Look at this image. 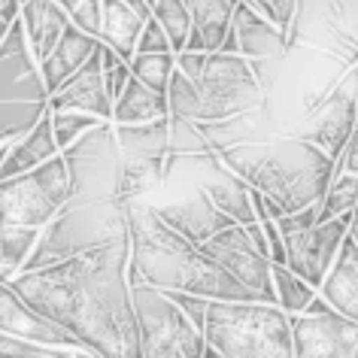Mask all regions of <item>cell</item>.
<instances>
[{"label":"cell","mask_w":358,"mask_h":358,"mask_svg":"<svg viewBox=\"0 0 358 358\" xmlns=\"http://www.w3.org/2000/svg\"><path fill=\"white\" fill-rule=\"evenodd\" d=\"M262 106V88L243 55L179 52L167 83L170 119L216 124Z\"/></svg>","instance_id":"cell-4"},{"label":"cell","mask_w":358,"mask_h":358,"mask_svg":"<svg viewBox=\"0 0 358 358\" xmlns=\"http://www.w3.org/2000/svg\"><path fill=\"white\" fill-rule=\"evenodd\" d=\"M246 6H252L255 13H262L273 28H280L289 37V28L294 22V10H298V0H243Z\"/></svg>","instance_id":"cell-37"},{"label":"cell","mask_w":358,"mask_h":358,"mask_svg":"<svg viewBox=\"0 0 358 358\" xmlns=\"http://www.w3.org/2000/svg\"><path fill=\"white\" fill-rule=\"evenodd\" d=\"M152 3H155V0H146V6H149V10H152Z\"/></svg>","instance_id":"cell-44"},{"label":"cell","mask_w":358,"mask_h":358,"mask_svg":"<svg viewBox=\"0 0 358 358\" xmlns=\"http://www.w3.org/2000/svg\"><path fill=\"white\" fill-rule=\"evenodd\" d=\"M0 103H49L40 67L31 55L19 19L10 24L0 43Z\"/></svg>","instance_id":"cell-15"},{"label":"cell","mask_w":358,"mask_h":358,"mask_svg":"<svg viewBox=\"0 0 358 358\" xmlns=\"http://www.w3.org/2000/svg\"><path fill=\"white\" fill-rule=\"evenodd\" d=\"M155 216L164 222L167 228H173L176 234H182L189 243L201 246L222 228H231L234 222L213 207V201L203 192L201 179L192 185H185V192H179L176 198H161V201H149Z\"/></svg>","instance_id":"cell-14"},{"label":"cell","mask_w":358,"mask_h":358,"mask_svg":"<svg viewBox=\"0 0 358 358\" xmlns=\"http://www.w3.org/2000/svg\"><path fill=\"white\" fill-rule=\"evenodd\" d=\"M122 158L164 161L170 152V115L143 124H113Z\"/></svg>","instance_id":"cell-25"},{"label":"cell","mask_w":358,"mask_h":358,"mask_svg":"<svg viewBox=\"0 0 358 358\" xmlns=\"http://www.w3.org/2000/svg\"><path fill=\"white\" fill-rule=\"evenodd\" d=\"M294 358H358V325L325 301L313 298L301 316H289Z\"/></svg>","instance_id":"cell-10"},{"label":"cell","mask_w":358,"mask_h":358,"mask_svg":"<svg viewBox=\"0 0 358 358\" xmlns=\"http://www.w3.org/2000/svg\"><path fill=\"white\" fill-rule=\"evenodd\" d=\"M19 10H22V0H0V19L15 22L19 19Z\"/></svg>","instance_id":"cell-39"},{"label":"cell","mask_w":358,"mask_h":358,"mask_svg":"<svg viewBox=\"0 0 358 358\" xmlns=\"http://www.w3.org/2000/svg\"><path fill=\"white\" fill-rule=\"evenodd\" d=\"M49 122H52V137H55L58 152H64L67 146H73L83 134H88L92 128L101 124V119L85 115V113H49Z\"/></svg>","instance_id":"cell-33"},{"label":"cell","mask_w":358,"mask_h":358,"mask_svg":"<svg viewBox=\"0 0 358 358\" xmlns=\"http://www.w3.org/2000/svg\"><path fill=\"white\" fill-rule=\"evenodd\" d=\"M201 252L213 258L231 280H237L252 294L258 303H276L273 280H271V258L258 252V246L249 240L243 225H231L216 231L207 243H201Z\"/></svg>","instance_id":"cell-12"},{"label":"cell","mask_w":358,"mask_h":358,"mask_svg":"<svg viewBox=\"0 0 358 358\" xmlns=\"http://www.w3.org/2000/svg\"><path fill=\"white\" fill-rule=\"evenodd\" d=\"M271 280H273V298H276V307L289 316H301L307 310V303L316 298V289L307 285L301 276H294L289 267L282 264H271Z\"/></svg>","instance_id":"cell-28"},{"label":"cell","mask_w":358,"mask_h":358,"mask_svg":"<svg viewBox=\"0 0 358 358\" xmlns=\"http://www.w3.org/2000/svg\"><path fill=\"white\" fill-rule=\"evenodd\" d=\"M70 179V201H115V176L122 152L113 122H101L61 152ZM119 203V201H115Z\"/></svg>","instance_id":"cell-9"},{"label":"cell","mask_w":358,"mask_h":358,"mask_svg":"<svg viewBox=\"0 0 358 358\" xmlns=\"http://www.w3.org/2000/svg\"><path fill=\"white\" fill-rule=\"evenodd\" d=\"M97 46H101L97 37H88V34L73 28V24H67L64 34H61V40L55 43V49L37 64L40 79H43V85H46V94H55L58 88L94 55Z\"/></svg>","instance_id":"cell-18"},{"label":"cell","mask_w":358,"mask_h":358,"mask_svg":"<svg viewBox=\"0 0 358 358\" xmlns=\"http://www.w3.org/2000/svg\"><path fill=\"white\" fill-rule=\"evenodd\" d=\"M131 76L137 83L149 85L152 92H161L167 94V83L173 76V67H176V55H134L131 58Z\"/></svg>","instance_id":"cell-32"},{"label":"cell","mask_w":358,"mask_h":358,"mask_svg":"<svg viewBox=\"0 0 358 358\" xmlns=\"http://www.w3.org/2000/svg\"><path fill=\"white\" fill-rule=\"evenodd\" d=\"M192 15V31L182 52H219L240 0H182Z\"/></svg>","instance_id":"cell-21"},{"label":"cell","mask_w":358,"mask_h":358,"mask_svg":"<svg viewBox=\"0 0 358 358\" xmlns=\"http://www.w3.org/2000/svg\"><path fill=\"white\" fill-rule=\"evenodd\" d=\"M128 222V285H149L158 292L194 294L203 301H252L243 285L222 271L155 216L146 198L124 203Z\"/></svg>","instance_id":"cell-2"},{"label":"cell","mask_w":358,"mask_h":358,"mask_svg":"<svg viewBox=\"0 0 358 358\" xmlns=\"http://www.w3.org/2000/svg\"><path fill=\"white\" fill-rule=\"evenodd\" d=\"M349 222L352 216H337L325 219L307 228H294V231H280L282 234V249H285V264L294 276H301L307 285L319 289L325 273L331 271L334 258L343 246V240L349 234Z\"/></svg>","instance_id":"cell-13"},{"label":"cell","mask_w":358,"mask_h":358,"mask_svg":"<svg viewBox=\"0 0 358 358\" xmlns=\"http://www.w3.org/2000/svg\"><path fill=\"white\" fill-rule=\"evenodd\" d=\"M10 24H13V22L0 19V43H3V37H6V31H10Z\"/></svg>","instance_id":"cell-42"},{"label":"cell","mask_w":358,"mask_h":358,"mask_svg":"<svg viewBox=\"0 0 358 358\" xmlns=\"http://www.w3.org/2000/svg\"><path fill=\"white\" fill-rule=\"evenodd\" d=\"M64 13H67V22L79 28L88 37H97L101 31V0H64Z\"/></svg>","instance_id":"cell-36"},{"label":"cell","mask_w":358,"mask_h":358,"mask_svg":"<svg viewBox=\"0 0 358 358\" xmlns=\"http://www.w3.org/2000/svg\"><path fill=\"white\" fill-rule=\"evenodd\" d=\"M146 19L131 10L128 3L122 0H101V31H97V40L101 46L113 49L122 61H128L137 55V40H140V31Z\"/></svg>","instance_id":"cell-23"},{"label":"cell","mask_w":358,"mask_h":358,"mask_svg":"<svg viewBox=\"0 0 358 358\" xmlns=\"http://www.w3.org/2000/svg\"><path fill=\"white\" fill-rule=\"evenodd\" d=\"M55 155H61V152L55 146V137H52V122H49V110H46V115H43L24 137L10 143L6 158L0 161V179L28 173V170L46 164V161Z\"/></svg>","instance_id":"cell-24"},{"label":"cell","mask_w":358,"mask_h":358,"mask_svg":"<svg viewBox=\"0 0 358 358\" xmlns=\"http://www.w3.org/2000/svg\"><path fill=\"white\" fill-rule=\"evenodd\" d=\"M49 113H85L101 122H113V101L103 88L101 46L55 94H49Z\"/></svg>","instance_id":"cell-16"},{"label":"cell","mask_w":358,"mask_h":358,"mask_svg":"<svg viewBox=\"0 0 358 358\" xmlns=\"http://www.w3.org/2000/svg\"><path fill=\"white\" fill-rule=\"evenodd\" d=\"M128 237L124 222V203L115 201H67L61 213L40 228L37 246L22 271H40L70 255L88 252V249L115 243Z\"/></svg>","instance_id":"cell-6"},{"label":"cell","mask_w":358,"mask_h":358,"mask_svg":"<svg viewBox=\"0 0 358 358\" xmlns=\"http://www.w3.org/2000/svg\"><path fill=\"white\" fill-rule=\"evenodd\" d=\"M122 3H128L131 10H137V13L143 15V19H152V10L146 6V0H122Z\"/></svg>","instance_id":"cell-40"},{"label":"cell","mask_w":358,"mask_h":358,"mask_svg":"<svg viewBox=\"0 0 358 358\" xmlns=\"http://www.w3.org/2000/svg\"><path fill=\"white\" fill-rule=\"evenodd\" d=\"M203 343L222 358H294L289 313L258 301H207Z\"/></svg>","instance_id":"cell-5"},{"label":"cell","mask_w":358,"mask_h":358,"mask_svg":"<svg viewBox=\"0 0 358 358\" xmlns=\"http://www.w3.org/2000/svg\"><path fill=\"white\" fill-rule=\"evenodd\" d=\"M0 331L13 337H22L37 346L52 349H79V343L70 334H64L58 325L43 319L37 310H31L10 285H0Z\"/></svg>","instance_id":"cell-17"},{"label":"cell","mask_w":358,"mask_h":358,"mask_svg":"<svg viewBox=\"0 0 358 358\" xmlns=\"http://www.w3.org/2000/svg\"><path fill=\"white\" fill-rule=\"evenodd\" d=\"M37 237H40L37 228H22V225L0 228V258H3L15 273H22V267L28 264L34 246H37Z\"/></svg>","instance_id":"cell-31"},{"label":"cell","mask_w":358,"mask_h":358,"mask_svg":"<svg viewBox=\"0 0 358 358\" xmlns=\"http://www.w3.org/2000/svg\"><path fill=\"white\" fill-rule=\"evenodd\" d=\"M161 179H164V161L122 158L119 176H115V201L128 203V201L149 198V194L161 185Z\"/></svg>","instance_id":"cell-27"},{"label":"cell","mask_w":358,"mask_h":358,"mask_svg":"<svg viewBox=\"0 0 358 358\" xmlns=\"http://www.w3.org/2000/svg\"><path fill=\"white\" fill-rule=\"evenodd\" d=\"M167 94L152 92L149 85L128 79L124 92L115 97L113 103V124H143V122H155V119H167Z\"/></svg>","instance_id":"cell-26"},{"label":"cell","mask_w":358,"mask_h":358,"mask_svg":"<svg viewBox=\"0 0 358 358\" xmlns=\"http://www.w3.org/2000/svg\"><path fill=\"white\" fill-rule=\"evenodd\" d=\"M19 22H22L24 40H28L31 55L37 64L55 49V43L61 40V34L70 24L64 6L55 3V0H22Z\"/></svg>","instance_id":"cell-22"},{"label":"cell","mask_w":358,"mask_h":358,"mask_svg":"<svg viewBox=\"0 0 358 358\" xmlns=\"http://www.w3.org/2000/svg\"><path fill=\"white\" fill-rule=\"evenodd\" d=\"M131 303L140 334V358H203V334L164 292L131 285Z\"/></svg>","instance_id":"cell-8"},{"label":"cell","mask_w":358,"mask_h":358,"mask_svg":"<svg viewBox=\"0 0 358 358\" xmlns=\"http://www.w3.org/2000/svg\"><path fill=\"white\" fill-rule=\"evenodd\" d=\"M203 358H222V355H219V352H213V349L207 346V349H203Z\"/></svg>","instance_id":"cell-43"},{"label":"cell","mask_w":358,"mask_h":358,"mask_svg":"<svg viewBox=\"0 0 358 358\" xmlns=\"http://www.w3.org/2000/svg\"><path fill=\"white\" fill-rule=\"evenodd\" d=\"M70 201L64 158L55 155L28 173L0 179V228H46Z\"/></svg>","instance_id":"cell-7"},{"label":"cell","mask_w":358,"mask_h":358,"mask_svg":"<svg viewBox=\"0 0 358 358\" xmlns=\"http://www.w3.org/2000/svg\"><path fill=\"white\" fill-rule=\"evenodd\" d=\"M316 294L331 310H337L340 316L352 319L358 325V246L349 240V234Z\"/></svg>","instance_id":"cell-19"},{"label":"cell","mask_w":358,"mask_h":358,"mask_svg":"<svg viewBox=\"0 0 358 358\" xmlns=\"http://www.w3.org/2000/svg\"><path fill=\"white\" fill-rule=\"evenodd\" d=\"M152 19L167 34L173 55H179L185 49V40H189V31H192V15L185 10V3L182 0H155L152 3Z\"/></svg>","instance_id":"cell-29"},{"label":"cell","mask_w":358,"mask_h":358,"mask_svg":"<svg viewBox=\"0 0 358 358\" xmlns=\"http://www.w3.org/2000/svg\"><path fill=\"white\" fill-rule=\"evenodd\" d=\"M231 31L237 37V49L246 61H271L280 58L285 52V34L273 28L262 13L246 6L243 0L237 3L234 19H231Z\"/></svg>","instance_id":"cell-20"},{"label":"cell","mask_w":358,"mask_h":358,"mask_svg":"<svg viewBox=\"0 0 358 358\" xmlns=\"http://www.w3.org/2000/svg\"><path fill=\"white\" fill-rule=\"evenodd\" d=\"M70 352H73V349L37 346V343H28V340L0 331V358H67Z\"/></svg>","instance_id":"cell-35"},{"label":"cell","mask_w":358,"mask_h":358,"mask_svg":"<svg viewBox=\"0 0 358 358\" xmlns=\"http://www.w3.org/2000/svg\"><path fill=\"white\" fill-rule=\"evenodd\" d=\"M173 55V49H170V40L167 34L161 31V24L155 19H146L140 31V40H137V55Z\"/></svg>","instance_id":"cell-38"},{"label":"cell","mask_w":358,"mask_h":358,"mask_svg":"<svg viewBox=\"0 0 358 358\" xmlns=\"http://www.w3.org/2000/svg\"><path fill=\"white\" fill-rule=\"evenodd\" d=\"M355 203H358V173H340L337 179H331L325 198L319 201V222L352 216Z\"/></svg>","instance_id":"cell-30"},{"label":"cell","mask_w":358,"mask_h":358,"mask_svg":"<svg viewBox=\"0 0 358 358\" xmlns=\"http://www.w3.org/2000/svg\"><path fill=\"white\" fill-rule=\"evenodd\" d=\"M10 289L97 358H140L128 285V237L22 271Z\"/></svg>","instance_id":"cell-1"},{"label":"cell","mask_w":358,"mask_h":358,"mask_svg":"<svg viewBox=\"0 0 358 358\" xmlns=\"http://www.w3.org/2000/svg\"><path fill=\"white\" fill-rule=\"evenodd\" d=\"M101 73H103V88H106V94H110V101L115 103V97L124 92V85H128V79H131L128 61H122L113 49L101 46Z\"/></svg>","instance_id":"cell-34"},{"label":"cell","mask_w":358,"mask_h":358,"mask_svg":"<svg viewBox=\"0 0 358 358\" xmlns=\"http://www.w3.org/2000/svg\"><path fill=\"white\" fill-rule=\"evenodd\" d=\"M67 358H97V355H92V352H85V349H73Z\"/></svg>","instance_id":"cell-41"},{"label":"cell","mask_w":358,"mask_h":358,"mask_svg":"<svg viewBox=\"0 0 358 358\" xmlns=\"http://www.w3.org/2000/svg\"><path fill=\"white\" fill-rule=\"evenodd\" d=\"M307 131L301 140L313 143L334 161V170L346 152V143L358 124V61L337 79V85L316 103V110L307 119Z\"/></svg>","instance_id":"cell-11"},{"label":"cell","mask_w":358,"mask_h":358,"mask_svg":"<svg viewBox=\"0 0 358 358\" xmlns=\"http://www.w3.org/2000/svg\"><path fill=\"white\" fill-rule=\"evenodd\" d=\"M55 3H64V0H55Z\"/></svg>","instance_id":"cell-45"},{"label":"cell","mask_w":358,"mask_h":358,"mask_svg":"<svg viewBox=\"0 0 358 358\" xmlns=\"http://www.w3.org/2000/svg\"><path fill=\"white\" fill-rule=\"evenodd\" d=\"M210 152L282 213H298L319 203L334 179V161L301 137L243 140Z\"/></svg>","instance_id":"cell-3"}]
</instances>
